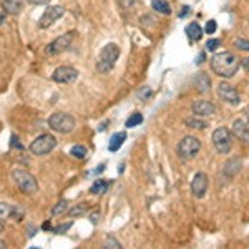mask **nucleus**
<instances>
[{"mask_svg":"<svg viewBox=\"0 0 249 249\" xmlns=\"http://www.w3.org/2000/svg\"><path fill=\"white\" fill-rule=\"evenodd\" d=\"M71 226V223H67V224H60V226H57V228H53V232H57V234H60V232H65L68 228Z\"/></svg>","mask_w":249,"mask_h":249,"instance_id":"473e14b6","label":"nucleus"},{"mask_svg":"<svg viewBox=\"0 0 249 249\" xmlns=\"http://www.w3.org/2000/svg\"><path fill=\"white\" fill-rule=\"evenodd\" d=\"M208 191V176L204 173H196L191 181V193L196 198H203Z\"/></svg>","mask_w":249,"mask_h":249,"instance_id":"ddd939ff","label":"nucleus"},{"mask_svg":"<svg viewBox=\"0 0 249 249\" xmlns=\"http://www.w3.org/2000/svg\"><path fill=\"white\" fill-rule=\"evenodd\" d=\"M243 67L246 68V71H249V58H246V60H243Z\"/></svg>","mask_w":249,"mask_h":249,"instance_id":"4c0bfd02","label":"nucleus"},{"mask_svg":"<svg viewBox=\"0 0 249 249\" xmlns=\"http://www.w3.org/2000/svg\"><path fill=\"white\" fill-rule=\"evenodd\" d=\"M57 146V138H55L53 135H40L37 136V138L32 142L30 144V151L34 155H37V156H43V155H47V153H50L53 148Z\"/></svg>","mask_w":249,"mask_h":249,"instance_id":"423d86ee","label":"nucleus"},{"mask_svg":"<svg viewBox=\"0 0 249 249\" xmlns=\"http://www.w3.org/2000/svg\"><path fill=\"white\" fill-rule=\"evenodd\" d=\"M140 123H143V115L142 113H133V115H130V118L126 120V128H135V126H138Z\"/></svg>","mask_w":249,"mask_h":249,"instance_id":"393cba45","label":"nucleus"},{"mask_svg":"<svg viewBox=\"0 0 249 249\" xmlns=\"http://www.w3.org/2000/svg\"><path fill=\"white\" fill-rule=\"evenodd\" d=\"M232 135L239 138L241 142H249V122L244 120H236L232 123Z\"/></svg>","mask_w":249,"mask_h":249,"instance_id":"2eb2a0df","label":"nucleus"},{"mask_svg":"<svg viewBox=\"0 0 249 249\" xmlns=\"http://www.w3.org/2000/svg\"><path fill=\"white\" fill-rule=\"evenodd\" d=\"M87 211H88V204L87 203H80V204H77V206L71 208V210L68 211V214H70L71 218H80V216L87 214Z\"/></svg>","mask_w":249,"mask_h":249,"instance_id":"b1692460","label":"nucleus"},{"mask_svg":"<svg viewBox=\"0 0 249 249\" xmlns=\"http://www.w3.org/2000/svg\"><path fill=\"white\" fill-rule=\"evenodd\" d=\"M239 58L234 53H231V52H221V53H216L211 58V70L218 77L223 78L234 77L239 70Z\"/></svg>","mask_w":249,"mask_h":249,"instance_id":"f257e3e1","label":"nucleus"},{"mask_svg":"<svg viewBox=\"0 0 249 249\" xmlns=\"http://www.w3.org/2000/svg\"><path fill=\"white\" fill-rule=\"evenodd\" d=\"M195 85L199 93H208L211 90V80L206 73H198L195 78Z\"/></svg>","mask_w":249,"mask_h":249,"instance_id":"f3484780","label":"nucleus"},{"mask_svg":"<svg viewBox=\"0 0 249 249\" xmlns=\"http://www.w3.org/2000/svg\"><path fill=\"white\" fill-rule=\"evenodd\" d=\"M188 14H190V7L186 5V7H183V10H181V12H179V17L183 18V17H186Z\"/></svg>","mask_w":249,"mask_h":249,"instance_id":"c9c22d12","label":"nucleus"},{"mask_svg":"<svg viewBox=\"0 0 249 249\" xmlns=\"http://www.w3.org/2000/svg\"><path fill=\"white\" fill-rule=\"evenodd\" d=\"M184 124H186L188 128H193V130H204V128L208 126V123L199 118H196V115L193 116V118H188L186 122H184Z\"/></svg>","mask_w":249,"mask_h":249,"instance_id":"5701e85b","label":"nucleus"},{"mask_svg":"<svg viewBox=\"0 0 249 249\" xmlns=\"http://www.w3.org/2000/svg\"><path fill=\"white\" fill-rule=\"evenodd\" d=\"M108 184H110V181H107V179H96V181L91 184L90 193L91 195H103V193L108 190Z\"/></svg>","mask_w":249,"mask_h":249,"instance_id":"4be33fe9","label":"nucleus"},{"mask_svg":"<svg viewBox=\"0 0 249 249\" xmlns=\"http://www.w3.org/2000/svg\"><path fill=\"white\" fill-rule=\"evenodd\" d=\"M218 95L224 102H228L230 105H238L239 103V93L234 87L230 85V83H219L218 85Z\"/></svg>","mask_w":249,"mask_h":249,"instance_id":"f8f14e48","label":"nucleus"},{"mask_svg":"<svg viewBox=\"0 0 249 249\" xmlns=\"http://www.w3.org/2000/svg\"><path fill=\"white\" fill-rule=\"evenodd\" d=\"M191 110L196 116H211L214 115L216 107L211 102H206V100H198L191 105Z\"/></svg>","mask_w":249,"mask_h":249,"instance_id":"4468645a","label":"nucleus"},{"mask_svg":"<svg viewBox=\"0 0 249 249\" xmlns=\"http://www.w3.org/2000/svg\"><path fill=\"white\" fill-rule=\"evenodd\" d=\"M213 144L214 148L219 151L221 155H226L231 151L232 148V138H231V131L226 126H219L213 131Z\"/></svg>","mask_w":249,"mask_h":249,"instance_id":"39448f33","label":"nucleus"},{"mask_svg":"<svg viewBox=\"0 0 249 249\" xmlns=\"http://www.w3.org/2000/svg\"><path fill=\"white\" fill-rule=\"evenodd\" d=\"M120 57V47L116 43H108L103 47V50L100 52L98 62H96V70L100 73H108L113 70L116 60Z\"/></svg>","mask_w":249,"mask_h":249,"instance_id":"f03ea898","label":"nucleus"},{"mask_svg":"<svg viewBox=\"0 0 249 249\" xmlns=\"http://www.w3.org/2000/svg\"><path fill=\"white\" fill-rule=\"evenodd\" d=\"M241 166H243V161H241L239 158H232L226 164H224V173H226V175L230 176V178H232V176L238 175V173H239Z\"/></svg>","mask_w":249,"mask_h":249,"instance_id":"6ab92c4d","label":"nucleus"},{"mask_svg":"<svg viewBox=\"0 0 249 249\" xmlns=\"http://www.w3.org/2000/svg\"><path fill=\"white\" fill-rule=\"evenodd\" d=\"M105 246L107 248H122V244H120L118 241L113 238V236H110V238H108V241L105 243Z\"/></svg>","mask_w":249,"mask_h":249,"instance_id":"2f4dec72","label":"nucleus"},{"mask_svg":"<svg viewBox=\"0 0 249 249\" xmlns=\"http://www.w3.org/2000/svg\"><path fill=\"white\" fill-rule=\"evenodd\" d=\"M3 248H7V243L5 241H0V249H3Z\"/></svg>","mask_w":249,"mask_h":249,"instance_id":"58836bf2","label":"nucleus"},{"mask_svg":"<svg viewBox=\"0 0 249 249\" xmlns=\"http://www.w3.org/2000/svg\"><path fill=\"white\" fill-rule=\"evenodd\" d=\"M221 47V40L218 38H211V40H208V43H206V48L210 52H214L216 48H219Z\"/></svg>","mask_w":249,"mask_h":249,"instance_id":"cd10ccee","label":"nucleus"},{"mask_svg":"<svg viewBox=\"0 0 249 249\" xmlns=\"http://www.w3.org/2000/svg\"><path fill=\"white\" fill-rule=\"evenodd\" d=\"M236 47H238V48H239V50L249 52V42H248V40H243V38L236 40Z\"/></svg>","mask_w":249,"mask_h":249,"instance_id":"c756f323","label":"nucleus"},{"mask_svg":"<svg viewBox=\"0 0 249 249\" xmlns=\"http://www.w3.org/2000/svg\"><path fill=\"white\" fill-rule=\"evenodd\" d=\"M186 35L190 37V40H201L203 37V29L199 27L198 22H193L186 27Z\"/></svg>","mask_w":249,"mask_h":249,"instance_id":"aec40b11","label":"nucleus"},{"mask_svg":"<svg viewBox=\"0 0 249 249\" xmlns=\"http://www.w3.org/2000/svg\"><path fill=\"white\" fill-rule=\"evenodd\" d=\"M10 146H12V148H17V150H23V144H22V143H18L17 135H12V136H10Z\"/></svg>","mask_w":249,"mask_h":249,"instance_id":"7c9ffc66","label":"nucleus"},{"mask_svg":"<svg viewBox=\"0 0 249 249\" xmlns=\"http://www.w3.org/2000/svg\"><path fill=\"white\" fill-rule=\"evenodd\" d=\"M25 2L32 3V5H45V3H50L52 0H25Z\"/></svg>","mask_w":249,"mask_h":249,"instance_id":"72a5a7b5","label":"nucleus"},{"mask_svg":"<svg viewBox=\"0 0 249 249\" xmlns=\"http://www.w3.org/2000/svg\"><path fill=\"white\" fill-rule=\"evenodd\" d=\"M65 208H67V201L65 199H60V201L55 204V208L52 210V216H58V214H62L63 211H65Z\"/></svg>","mask_w":249,"mask_h":249,"instance_id":"bb28decb","label":"nucleus"},{"mask_svg":"<svg viewBox=\"0 0 249 249\" xmlns=\"http://www.w3.org/2000/svg\"><path fill=\"white\" fill-rule=\"evenodd\" d=\"M70 155L75 156V158H78V160H83L87 156V148L82 146V144H75V146H71Z\"/></svg>","mask_w":249,"mask_h":249,"instance_id":"a878e982","label":"nucleus"},{"mask_svg":"<svg viewBox=\"0 0 249 249\" xmlns=\"http://www.w3.org/2000/svg\"><path fill=\"white\" fill-rule=\"evenodd\" d=\"M63 14H65V9L60 5H50L48 9L43 12V15L40 17L38 20V27L40 29H48L50 25H53L55 22L63 17Z\"/></svg>","mask_w":249,"mask_h":249,"instance_id":"9d476101","label":"nucleus"},{"mask_svg":"<svg viewBox=\"0 0 249 249\" xmlns=\"http://www.w3.org/2000/svg\"><path fill=\"white\" fill-rule=\"evenodd\" d=\"M73 35H75V32H67V34L60 35V37H57L53 42H50L45 47V53L58 55V53H62V52H65L67 48L71 45V42H73Z\"/></svg>","mask_w":249,"mask_h":249,"instance_id":"6e6552de","label":"nucleus"},{"mask_svg":"<svg viewBox=\"0 0 249 249\" xmlns=\"http://www.w3.org/2000/svg\"><path fill=\"white\" fill-rule=\"evenodd\" d=\"M12 178H14L15 184L18 186V190L25 195H35L38 191V183L37 178L34 175H30L25 170H14L12 173Z\"/></svg>","mask_w":249,"mask_h":249,"instance_id":"7ed1b4c3","label":"nucleus"},{"mask_svg":"<svg viewBox=\"0 0 249 249\" xmlns=\"http://www.w3.org/2000/svg\"><path fill=\"white\" fill-rule=\"evenodd\" d=\"M2 231H3V224L0 223V234H2Z\"/></svg>","mask_w":249,"mask_h":249,"instance_id":"ea45409f","label":"nucleus"},{"mask_svg":"<svg viewBox=\"0 0 249 249\" xmlns=\"http://www.w3.org/2000/svg\"><path fill=\"white\" fill-rule=\"evenodd\" d=\"M77 78H78V70H75L73 67H68V65L55 68V71L52 73V80L57 83H63V85L73 83Z\"/></svg>","mask_w":249,"mask_h":249,"instance_id":"1a4fd4ad","label":"nucleus"},{"mask_svg":"<svg viewBox=\"0 0 249 249\" xmlns=\"http://www.w3.org/2000/svg\"><path fill=\"white\" fill-rule=\"evenodd\" d=\"M25 216V211L18 206H12L7 203H0V221H7V219H14L20 223Z\"/></svg>","mask_w":249,"mask_h":249,"instance_id":"9b49d317","label":"nucleus"},{"mask_svg":"<svg viewBox=\"0 0 249 249\" xmlns=\"http://www.w3.org/2000/svg\"><path fill=\"white\" fill-rule=\"evenodd\" d=\"M151 7H153L155 12L161 15H170L171 14V7L166 0H151Z\"/></svg>","mask_w":249,"mask_h":249,"instance_id":"412c9836","label":"nucleus"},{"mask_svg":"<svg viewBox=\"0 0 249 249\" xmlns=\"http://www.w3.org/2000/svg\"><path fill=\"white\" fill-rule=\"evenodd\" d=\"M48 124L53 131L62 135H67L73 131L75 128V118L68 113H53L48 118Z\"/></svg>","mask_w":249,"mask_h":249,"instance_id":"20e7f679","label":"nucleus"},{"mask_svg":"<svg viewBox=\"0 0 249 249\" xmlns=\"http://www.w3.org/2000/svg\"><path fill=\"white\" fill-rule=\"evenodd\" d=\"M201 150V142L195 136H184L178 143V155L183 160H193Z\"/></svg>","mask_w":249,"mask_h":249,"instance_id":"0eeeda50","label":"nucleus"},{"mask_svg":"<svg viewBox=\"0 0 249 249\" xmlns=\"http://www.w3.org/2000/svg\"><path fill=\"white\" fill-rule=\"evenodd\" d=\"M5 18H7V12H5V9H3L2 5H0V27L3 25V22H5Z\"/></svg>","mask_w":249,"mask_h":249,"instance_id":"f704fd0d","label":"nucleus"},{"mask_svg":"<svg viewBox=\"0 0 249 249\" xmlns=\"http://www.w3.org/2000/svg\"><path fill=\"white\" fill-rule=\"evenodd\" d=\"M216 29H218V25H216V20H210V22L206 23V34H210V35H213L216 32Z\"/></svg>","mask_w":249,"mask_h":249,"instance_id":"c85d7f7f","label":"nucleus"},{"mask_svg":"<svg viewBox=\"0 0 249 249\" xmlns=\"http://www.w3.org/2000/svg\"><path fill=\"white\" fill-rule=\"evenodd\" d=\"M124 140H126V133H124V131H118V133H115L110 138V143H108V150H110L111 153L118 151L120 148H122V144L124 143Z\"/></svg>","mask_w":249,"mask_h":249,"instance_id":"a211bd4d","label":"nucleus"},{"mask_svg":"<svg viewBox=\"0 0 249 249\" xmlns=\"http://www.w3.org/2000/svg\"><path fill=\"white\" fill-rule=\"evenodd\" d=\"M43 230H45V231H48V230H53V228H52V224L50 223H48V221H47V223H43Z\"/></svg>","mask_w":249,"mask_h":249,"instance_id":"e433bc0d","label":"nucleus"},{"mask_svg":"<svg viewBox=\"0 0 249 249\" xmlns=\"http://www.w3.org/2000/svg\"><path fill=\"white\" fill-rule=\"evenodd\" d=\"M23 2L25 0H0V5L5 9L7 14L10 15H17L23 7Z\"/></svg>","mask_w":249,"mask_h":249,"instance_id":"dca6fc26","label":"nucleus"}]
</instances>
